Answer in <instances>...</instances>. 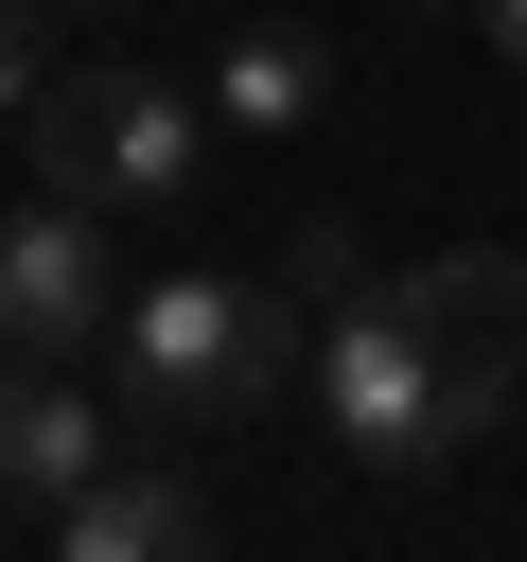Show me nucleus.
Listing matches in <instances>:
<instances>
[{
	"label": "nucleus",
	"instance_id": "f257e3e1",
	"mask_svg": "<svg viewBox=\"0 0 527 562\" xmlns=\"http://www.w3.org/2000/svg\"><path fill=\"white\" fill-rule=\"evenodd\" d=\"M105 369H123V439H158V457H176V439H211V422H281V404L316 386L299 299H281V281H211V263L123 281Z\"/></svg>",
	"mask_w": 527,
	"mask_h": 562
},
{
	"label": "nucleus",
	"instance_id": "f03ea898",
	"mask_svg": "<svg viewBox=\"0 0 527 562\" xmlns=\"http://www.w3.org/2000/svg\"><path fill=\"white\" fill-rule=\"evenodd\" d=\"M35 176L53 193H88V211H176L193 176H211V105H176L158 70H53L35 88Z\"/></svg>",
	"mask_w": 527,
	"mask_h": 562
},
{
	"label": "nucleus",
	"instance_id": "7ed1b4c3",
	"mask_svg": "<svg viewBox=\"0 0 527 562\" xmlns=\"http://www.w3.org/2000/svg\"><path fill=\"white\" fill-rule=\"evenodd\" d=\"M299 404H316V439H334V457H369V474H439V457L474 439V422H457V386H439V351H422V316H404L386 281L316 316V386H299Z\"/></svg>",
	"mask_w": 527,
	"mask_h": 562
},
{
	"label": "nucleus",
	"instance_id": "20e7f679",
	"mask_svg": "<svg viewBox=\"0 0 527 562\" xmlns=\"http://www.w3.org/2000/svg\"><path fill=\"white\" fill-rule=\"evenodd\" d=\"M386 299L422 316V351H439V386H457V422L492 439V422L527 404V263H509V246H439V263H404Z\"/></svg>",
	"mask_w": 527,
	"mask_h": 562
},
{
	"label": "nucleus",
	"instance_id": "39448f33",
	"mask_svg": "<svg viewBox=\"0 0 527 562\" xmlns=\"http://www.w3.org/2000/svg\"><path fill=\"white\" fill-rule=\"evenodd\" d=\"M88 334H123V263H105V211L35 176L0 211V351H88Z\"/></svg>",
	"mask_w": 527,
	"mask_h": 562
},
{
	"label": "nucleus",
	"instance_id": "423d86ee",
	"mask_svg": "<svg viewBox=\"0 0 527 562\" xmlns=\"http://www.w3.org/2000/svg\"><path fill=\"white\" fill-rule=\"evenodd\" d=\"M176 544H211V509H193V474H176L158 439H123V457L53 509V562H176Z\"/></svg>",
	"mask_w": 527,
	"mask_h": 562
},
{
	"label": "nucleus",
	"instance_id": "0eeeda50",
	"mask_svg": "<svg viewBox=\"0 0 527 562\" xmlns=\"http://www.w3.org/2000/svg\"><path fill=\"white\" fill-rule=\"evenodd\" d=\"M105 457H123V404H70V386H53V351H35V369H0V492H18L35 527H53Z\"/></svg>",
	"mask_w": 527,
	"mask_h": 562
},
{
	"label": "nucleus",
	"instance_id": "6e6552de",
	"mask_svg": "<svg viewBox=\"0 0 527 562\" xmlns=\"http://www.w3.org/2000/svg\"><path fill=\"white\" fill-rule=\"evenodd\" d=\"M316 88H334V53H316L299 18H246V35L211 53V123H228V140H299Z\"/></svg>",
	"mask_w": 527,
	"mask_h": 562
},
{
	"label": "nucleus",
	"instance_id": "1a4fd4ad",
	"mask_svg": "<svg viewBox=\"0 0 527 562\" xmlns=\"http://www.w3.org/2000/svg\"><path fill=\"white\" fill-rule=\"evenodd\" d=\"M281 299H299V316L369 299V246H351V211H299V246H281Z\"/></svg>",
	"mask_w": 527,
	"mask_h": 562
},
{
	"label": "nucleus",
	"instance_id": "9d476101",
	"mask_svg": "<svg viewBox=\"0 0 527 562\" xmlns=\"http://www.w3.org/2000/svg\"><path fill=\"white\" fill-rule=\"evenodd\" d=\"M35 123V0H0V140Z\"/></svg>",
	"mask_w": 527,
	"mask_h": 562
},
{
	"label": "nucleus",
	"instance_id": "9b49d317",
	"mask_svg": "<svg viewBox=\"0 0 527 562\" xmlns=\"http://www.w3.org/2000/svg\"><path fill=\"white\" fill-rule=\"evenodd\" d=\"M474 18H492V53H509V70H527V0H474Z\"/></svg>",
	"mask_w": 527,
	"mask_h": 562
},
{
	"label": "nucleus",
	"instance_id": "f8f14e48",
	"mask_svg": "<svg viewBox=\"0 0 527 562\" xmlns=\"http://www.w3.org/2000/svg\"><path fill=\"white\" fill-rule=\"evenodd\" d=\"M53 18H123V0H53Z\"/></svg>",
	"mask_w": 527,
	"mask_h": 562
},
{
	"label": "nucleus",
	"instance_id": "ddd939ff",
	"mask_svg": "<svg viewBox=\"0 0 527 562\" xmlns=\"http://www.w3.org/2000/svg\"><path fill=\"white\" fill-rule=\"evenodd\" d=\"M457 18H474V0H457Z\"/></svg>",
	"mask_w": 527,
	"mask_h": 562
}]
</instances>
